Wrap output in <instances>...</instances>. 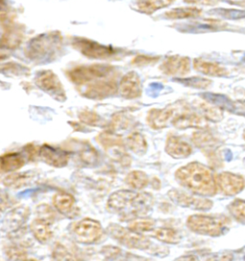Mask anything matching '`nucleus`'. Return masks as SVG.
Returning <instances> with one entry per match:
<instances>
[{
  "mask_svg": "<svg viewBox=\"0 0 245 261\" xmlns=\"http://www.w3.org/2000/svg\"><path fill=\"white\" fill-rule=\"evenodd\" d=\"M175 176L178 184L199 196H214L218 190L213 171L198 162L179 168Z\"/></svg>",
  "mask_w": 245,
  "mask_h": 261,
  "instance_id": "f257e3e1",
  "label": "nucleus"
},
{
  "mask_svg": "<svg viewBox=\"0 0 245 261\" xmlns=\"http://www.w3.org/2000/svg\"><path fill=\"white\" fill-rule=\"evenodd\" d=\"M153 202L154 199L150 193L122 190L113 192L109 196L107 207L109 211L131 220L146 215L153 207Z\"/></svg>",
  "mask_w": 245,
  "mask_h": 261,
  "instance_id": "f03ea898",
  "label": "nucleus"
},
{
  "mask_svg": "<svg viewBox=\"0 0 245 261\" xmlns=\"http://www.w3.org/2000/svg\"><path fill=\"white\" fill-rule=\"evenodd\" d=\"M231 224V221L225 216H210V215H191L187 219V227L193 232L208 236L220 237Z\"/></svg>",
  "mask_w": 245,
  "mask_h": 261,
  "instance_id": "7ed1b4c3",
  "label": "nucleus"
},
{
  "mask_svg": "<svg viewBox=\"0 0 245 261\" xmlns=\"http://www.w3.org/2000/svg\"><path fill=\"white\" fill-rule=\"evenodd\" d=\"M116 70L113 66L105 64H93L76 66L66 72L69 80L78 86H84L103 79L115 77Z\"/></svg>",
  "mask_w": 245,
  "mask_h": 261,
  "instance_id": "20e7f679",
  "label": "nucleus"
},
{
  "mask_svg": "<svg viewBox=\"0 0 245 261\" xmlns=\"http://www.w3.org/2000/svg\"><path fill=\"white\" fill-rule=\"evenodd\" d=\"M61 40L55 34L40 36L29 43L26 54L33 61H45L61 50Z\"/></svg>",
  "mask_w": 245,
  "mask_h": 261,
  "instance_id": "39448f33",
  "label": "nucleus"
},
{
  "mask_svg": "<svg viewBox=\"0 0 245 261\" xmlns=\"http://www.w3.org/2000/svg\"><path fill=\"white\" fill-rule=\"evenodd\" d=\"M107 231L111 238H114L115 240L129 249L145 251L153 246L152 241L142 233H138L129 228H124L117 224L109 225Z\"/></svg>",
  "mask_w": 245,
  "mask_h": 261,
  "instance_id": "423d86ee",
  "label": "nucleus"
},
{
  "mask_svg": "<svg viewBox=\"0 0 245 261\" xmlns=\"http://www.w3.org/2000/svg\"><path fill=\"white\" fill-rule=\"evenodd\" d=\"M71 44L85 57L97 60L110 59L116 55L120 54L121 52L113 47L106 46L84 38H74L71 41Z\"/></svg>",
  "mask_w": 245,
  "mask_h": 261,
  "instance_id": "0eeeda50",
  "label": "nucleus"
},
{
  "mask_svg": "<svg viewBox=\"0 0 245 261\" xmlns=\"http://www.w3.org/2000/svg\"><path fill=\"white\" fill-rule=\"evenodd\" d=\"M191 142L206 155L210 163L217 167L222 166L220 154L218 152L220 143L211 132L205 129L197 131L191 136Z\"/></svg>",
  "mask_w": 245,
  "mask_h": 261,
  "instance_id": "6e6552de",
  "label": "nucleus"
},
{
  "mask_svg": "<svg viewBox=\"0 0 245 261\" xmlns=\"http://www.w3.org/2000/svg\"><path fill=\"white\" fill-rule=\"evenodd\" d=\"M103 232L104 230L101 223L88 217L76 223L72 230L75 240L82 244H92L97 242L103 236Z\"/></svg>",
  "mask_w": 245,
  "mask_h": 261,
  "instance_id": "1a4fd4ad",
  "label": "nucleus"
},
{
  "mask_svg": "<svg viewBox=\"0 0 245 261\" xmlns=\"http://www.w3.org/2000/svg\"><path fill=\"white\" fill-rule=\"evenodd\" d=\"M169 199L176 205L188 207L193 211H209L213 207V202L203 196H195L181 190H172L168 193Z\"/></svg>",
  "mask_w": 245,
  "mask_h": 261,
  "instance_id": "9d476101",
  "label": "nucleus"
},
{
  "mask_svg": "<svg viewBox=\"0 0 245 261\" xmlns=\"http://www.w3.org/2000/svg\"><path fill=\"white\" fill-rule=\"evenodd\" d=\"M84 87V86H83ZM83 95L84 97L92 100H103L113 96L117 92V84L115 77H107L84 85L83 88Z\"/></svg>",
  "mask_w": 245,
  "mask_h": 261,
  "instance_id": "9b49d317",
  "label": "nucleus"
},
{
  "mask_svg": "<svg viewBox=\"0 0 245 261\" xmlns=\"http://www.w3.org/2000/svg\"><path fill=\"white\" fill-rule=\"evenodd\" d=\"M217 189L227 196H234L243 191L245 188L244 177L228 171L220 172L215 175Z\"/></svg>",
  "mask_w": 245,
  "mask_h": 261,
  "instance_id": "f8f14e48",
  "label": "nucleus"
},
{
  "mask_svg": "<svg viewBox=\"0 0 245 261\" xmlns=\"http://www.w3.org/2000/svg\"><path fill=\"white\" fill-rule=\"evenodd\" d=\"M36 83L40 89L51 95L54 99L64 100L66 95L59 77L52 71H43L38 74Z\"/></svg>",
  "mask_w": 245,
  "mask_h": 261,
  "instance_id": "ddd939ff",
  "label": "nucleus"
},
{
  "mask_svg": "<svg viewBox=\"0 0 245 261\" xmlns=\"http://www.w3.org/2000/svg\"><path fill=\"white\" fill-rule=\"evenodd\" d=\"M38 158L51 167L63 168L67 166L70 156L69 152L61 148L43 145L38 148Z\"/></svg>",
  "mask_w": 245,
  "mask_h": 261,
  "instance_id": "4468645a",
  "label": "nucleus"
},
{
  "mask_svg": "<svg viewBox=\"0 0 245 261\" xmlns=\"http://www.w3.org/2000/svg\"><path fill=\"white\" fill-rule=\"evenodd\" d=\"M160 70L167 76L183 77L191 70V61L186 57L173 56L164 61Z\"/></svg>",
  "mask_w": 245,
  "mask_h": 261,
  "instance_id": "2eb2a0df",
  "label": "nucleus"
},
{
  "mask_svg": "<svg viewBox=\"0 0 245 261\" xmlns=\"http://www.w3.org/2000/svg\"><path fill=\"white\" fill-rule=\"evenodd\" d=\"M30 210L26 206H19L10 211L3 220V230L11 232L21 229L23 225L28 220Z\"/></svg>",
  "mask_w": 245,
  "mask_h": 261,
  "instance_id": "dca6fc26",
  "label": "nucleus"
},
{
  "mask_svg": "<svg viewBox=\"0 0 245 261\" xmlns=\"http://www.w3.org/2000/svg\"><path fill=\"white\" fill-rule=\"evenodd\" d=\"M119 90L126 99H137L142 94V84L137 74L134 72L128 73L122 77L119 85Z\"/></svg>",
  "mask_w": 245,
  "mask_h": 261,
  "instance_id": "f3484780",
  "label": "nucleus"
},
{
  "mask_svg": "<svg viewBox=\"0 0 245 261\" xmlns=\"http://www.w3.org/2000/svg\"><path fill=\"white\" fill-rule=\"evenodd\" d=\"M165 150L167 154L175 159L187 158L192 153V147L191 145L180 137L175 135L168 136L166 142Z\"/></svg>",
  "mask_w": 245,
  "mask_h": 261,
  "instance_id": "a211bd4d",
  "label": "nucleus"
},
{
  "mask_svg": "<svg viewBox=\"0 0 245 261\" xmlns=\"http://www.w3.org/2000/svg\"><path fill=\"white\" fill-rule=\"evenodd\" d=\"M173 125L178 129L187 128H199L205 129L207 127V120L203 116L193 112H185L176 116L172 121Z\"/></svg>",
  "mask_w": 245,
  "mask_h": 261,
  "instance_id": "6ab92c4d",
  "label": "nucleus"
},
{
  "mask_svg": "<svg viewBox=\"0 0 245 261\" xmlns=\"http://www.w3.org/2000/svg\"><path fill=\"white\" fill-rule=\"evenodd\" d=\"M54 207L62 215L73 218L77 215L76 200L67 192H58L53 196Z\"/></svg>",
  "mask_w": 245,
  "mask_h": 261,
  "instance_id": "aec40b11",
  "label": "nucleus"
},
{
  "mask_svg": "<svg viewBox=\"0 0 245 261\" xmlns=\"http://www.w3.org/2000/svg\"><path fill=\"white\" fill-rule=\"evenodd\" d=\"M176 108L168 107L163 109H153L149 112L146 121L149 125L153 129H161L168 125V122L175 115Z\"/></svg>",
  "mask_w": 245,
  "mask_h": 261,
  "instance_id": "412c9836",
  "label": "nucleus"
},
{
  "mask_svg": "<svg viewBox=\"0 0 245 261\" xmlns=\"http://www.w3.org/2000/svg\"><path fill=\"white\" fill-rule=\"evenodd\" d=\"M52 261H84V254L75 247L58 242L52 251Z\"/></svg>",
  "mask_w": 245,
  "mask_h": 261,
  "instance_id": "4be33fe9",
  "label": "nucleus"
},
{
  "mask_svg": "<svg viewBox=\"0 0 245 261\" xmlns=\"http://www.w3.org/2000/svg\"><path fill=\"white\" fill-rule=\"evenodd\" d=\"M193 68L199 73L210 77H225L229 75L228 70L224 66L214 62L205 61L203 59H195L193 62Z\"/></svg>",
  "mask_w": 245,
  "mask_h": 261,
  "instance_id": "5701e85b",
  "label": "nucleus"
},
{
  "mask_svg": "<svg viewBox=\"0 0 245 261\" xmlns=\"http://www.w3.org/2000/svg\"><path fill=\"white\" fill-rule=\"evenodd\" d=\"M30 230L34 238L42 244H45L53 238V230L51 229L50 222L39 217L31 223Z\"/></svg>",
  "mask_w": 245,
  "mask_h": 261,
  "instance_id": "b1692460",
  "label": "nucleus"
},
{
  "mask_svg": "<svg viewBox=\"0 0 245 261\" xmlns=\"http://www.w3.org/2000/svg\"><path fill=\"white\" fill-rule=\"evenodd\" d=\"M36 179L35 172H12L2 180V184L9 189H20L31 184Z\"/></svg>",
  "mask_w": 245,
  "mask_h": 261,
  "instance_id": "393cba45",
  "label": "nucleus"
},
{
  "mask_svg": "<svg viewBox=\"0 0 245 261\" xmlns=\"http://www.w3.org/2000/svg\"><path fill=\"white\" fill-rule=\"evenodd\" d=\"M25 165L24 155L18 152H10L1 156V171L3 173H12L21 169Z\"/></svg>",
  "mask_w": 245,
  "mask_h": 261,
  "instance_id": "a878e982",
  "label": "nucleus"
},
{
  "mask_svg": "<svg viewBox=\"0 0 245 261\" xmlns=\"http://www.w3.org/2000/svg\"><path fill=\"white\" fill-rule=\"evenodd\" d=\"M97 141L102 147L107 150V152L113 150L117 147L121 146H126V144L124 143V140L120 135L115 134L112 131H105L100 133L97 136Z\"/></svg>",
  "mask_w": 245,
  "mask_h": 261,
  "instance_id": "bb28decb",
  "label": "nucleus"
},
{
  "mask_svg": "<svg viewBox=\"0 0 245 261\" xmlns=\"http://www.w3.org/2000/svg\"><path fill=\"white\" fill-rule=\"evenodd\" d=\"M126 146L136 155L143 156L146 152L148 144L145 137L139 132H132L126 140Z\"/></svg>",
  "mask_w": 245,
  "mask_h": 261,
  "instance_id": "cd10ccee",
  "label": "nucleus"
},
{
  "mask_svg": "<svg viewBox=\"0 0 245 261\" xmlns=\"http://www.w3.org/2000/svg\"><path fill=\"white\" fill-rule=\"evenodd\" d=\"M175 1L176 0H137L136 6L139 12L151 15L160 9L168 7Z\"/></svg>",
  "mask_w": 245,
  "mask_h": 261,
  "instance_id": "c85d7f7f",
  "label": "nucleus"
},
{
  "mask_svg": "<svg viewBox=\"0 0 245 261\" xmlns=\"http://www.w3.org/2000/svg\"><path fill=\"white\" fill-rule=\"evenodd\" d=\"M125 182L128 186H130L131 189L141 191L149 185L150 179L144 171L132 170L126 176Z\"/></svg>",
  "mask_w": 245,
  "mask_h": 261,
  "instance_id": "c756f323",
  "label": "nucleus"
},
{
  "mask_svg": "<svg viewBox=\"0 0 245 261\" xmlns=\"http://www.w3.org/2000/svg\"><path fill=\"white\" fill-rule=\"evenodd\" d=\"M152 237L156 238L163 243L166 244H177L180 242L181 237L177 230L172 228H158L154 230L152 233Z\"/></svg>",
  "mask_w": 245,
  "mask_h": 261,
  "instance_id": "7c9ffc66",
  "label": "nucleus"
},
{
  "mask_svg": "<svg viewBox=\"0 0 245 261\" xmlns=\"http://www.w3.org/2000/svg\"><path fill=\"white\" fill-rule=\"evenodd\" d=\"M201 15V10L197 7H185V8L173 9L165 14V16L169 19H183L198 17Z\"/></svg>",
  "mask_w": 245,
  "mask_h": 261,
  "instance_id": "2f4dec72",
  "label": "nucleus"
},
{
  "mask_svg": "<svg viewBox=\"0 0 245 261\" xmlns=\"http://www.w3.org/2000/svg\"><path fill=\"white\" fill-rule=\"evenodd\" d=\"M199 110L201 111L202 116L206 119L207 121L211 122H220L223 119V112L220 108L214 107L213 105L207 102H200L199 103Z\"/></svg>",
  "mask_w": 245,
  "mask_h": 261,
  "instance_id": "473e14b6",
  "label": "nucleus"
},
{
  "mask_svg": "<svg viewBox=\"0 0 245 261\" xmlns=\"http://www.w3.org/2000/svg\"><path fill=\"white\" fill-rule=\"evenodd\" d=\"M154 225H155V221L152 218L137 217L130 220L128 228L138 233H144L145 231L153 230Z\"/></svg>",
  "mask_w": 245,
  "mask_h": 261,
  "instance_id": "72a5a7b5",
  "label": "nucleus"
},
{
  "mask_svg": "<svg viewBox=\"0 0 245 261\" xmlns=\"http://www.w3.org/2000/svg\"><path fill=\"white\" fill-rule=\"evenodd\" d=\"M4 253L10 261H25L27 259V252L24 247L19 244L9 246L4 250Z\"/></svg>",
  "mask_w": 245,
  "mask_h": 261,
  "instance_id": "f704fd0d",
  "label": "nucleus"
},
{
  "mask_svg": "<svg viewBox=\"0 0 245 261\" xmlns=\"http://www.w3.org/2000/svg\"><path fill=\"white\" fill-rule=\"evenodd\" d=\"M131 126V119L130 116L126 115L124 113H118L113 116L110 128L112 131L126 130Z\"/></svg>",
  "mask_w": 245,
  "mask_h": 261,
  "instance_id": "c9c22d12",
  "label": "nucleus"
},
{
  "mask_svg": "<svg viewBox=\"0 0 245 261\" xmlns=\"http://www.w3.org/2000/svg\"><path fill=\"white\" fill-rule=\"evenodd\" d=\"M231 215L240 222L245 221V200L236 199L228 206Z\"/></svg>",
  "mask_w": 245,
  "mask_h": 261,
  "instance_id": "e433bc0d",
  "label": "nucleus"
},
{
  "mask_svg": "<svg viewBox=\"0 0 245 261\" xmlns=\"http://www.w3.org/2000/svg\"><path fill=\"white\" fill-rule=\"evenodd\" d=\"M99 155L97 153V151L93 148V147H88L82 149L81 153H80V158L82 159V161L86 165L92 166L93 164H96L98 162V157Z\"/></svg>",
  "mask_w": 245,
  "mask_h": 261,
  "instance_id": "4c0bfd02",
  "label": "nucleus"
},
{
  "mask_svg": "<svg viewBox=\"0 0 245 261\" xmlns=\"http://www.w3.org/2000/svg\"><path fill=\"white\" fill-rule=\"evenodd\" d=\"M80 120L83 123L89 124V125H101L103 121L102 118L99 115H97L95 112H91V111H84L80 114Z\"/></svg>",
  "mask_w": 245,
  "mask_h": 261,
  "instance_id": "58836bf2",
  "label": "nucleus"
},
{
  "mask_svg": "<svg viewBox=\"0 0 245 261\" xmlns=\"http://www.w3.org/2000/svg\"><path fill=\"white\" fill-rule=\"evenodd\" d=\"M182 82H185L186 85H190L192 87L197 88H207L211 85V81L206 80V79H200V77H192L190 80H184Z\"/></svg>",
  "mask_w": 245,
  "mask_h": 261,
  "instance_id": "ea45409f",
  "label": "nucleus"
},
{
  "mask_svg": "<svg viewBox=\"0 0 245 261\" xmlns=\"http://www.w3.org/2000/svg\"><path fill=\"white\" fill-rule=\"evenodd\" d=\"M234 259V254L231 252H222L211 255L206 261H232Z\"/></svg>",
  "mask_w": 245,
  "mask_h": 261,
  "instance_id": "a19ab883",
  "label": "nucleus"
},
{
  "mask_svg": "<svg viewBox=\"0 0 245 261\" xmlns=\"http://www.w3.org/2000/svg\"><path fill=\"white\" fill-rule=\"evenodd\" d=\"M157 61H158V58L140 56V57H137L136 59H134L132 63L139 65V66H145V65H149L151 63H154V62H156Z\"/></svg>",
  "mask_w": 245,
  "mask_h": 261,
  "instance_id": "79ce46f5",
  "label": "nucleus"
},
{
  "mask_svg": "<svg viewBox=\"0 0 245 261\" xmlns=\"http://www.w3.org/2000/svg\"><path fill=\"white\" fill-rule=\"evenodd\" d=\"M186 3L193 5H205V6H214L218 3V0H183Z\"/></svg>",
  "mask_w": 245,
  "mask_h": 261,
  "instance_id": "37998d69",
  "label": "nucleus"
},
{
  "mask_svg": "<svg viewBox=\"0 0 245 261\" xmlns=\"http://www.w3.org/2000/svg\"><path fill=\"white\" fill-rule=\"evenodd\" d=\"M102 253H104L105 255H107V256H115L118 253H121V250L118 249L117 247L108 246V247H104V249L102 250Z\"/></svg>",
  "mask_w": 245,
  "mask_h": 261,
  "instance_id": "c03bdc74",
  "label": "nucleus"
},
{
  "mask_svg": "<svg viewBox=\"0 0 245 261\" xmlns=\"http://www.w3.org/2000/svg\"><path fill=\"white\" fill-rule=\"evenodd\" d=\"M175 261H199V259L194 255H183L176 258Z\"/></svg>",
  "mask_w": 245,
  "mask_h": 261,
  "instance_id": "a18cd8bd",
  "label": "nucleus"
},
{
  "mask_svg": "<svg viewBox=\"0 0 245 261\" xmlns=\"http://www.w3.org/2000/svg\"><path fill=\"white\" fill-rule=\"evenodd\" d=\"M25 261H38V260H36V259H33V258H27V259H26V260Z\"/></svg>",
  "mask_w": 245,
  "mask_h": 261,
  "instance_id": "49530a36",
  "label": "nucleus"
},
{
  "mask_svg": "<svg viewBox=\"0 0 245 261\" xmlns=\"http://www.w3.org/2000/svg\"><path fill=\"white\" fill-rule=\"evenodd\" d=\"M243 138H244L245 140V129L244 131H243Z\"/></svg>",
  "mask_w": 245,
  "mask_h": 261,
  "instance_id": "de8ad7c7",
  "label": "nucleus"
},
{
  "mask_svg": "<svg viewBox=\"0 0 245 261\" xmlns=\"http://www.w3.org/2000/svg\"><path fill=\"white\" fill-rule=\"evenodd\" d=\"M244 259H245V256H244Z\"/></svg>",
  "mask_w": 245,
  "mask_h": 261,
  "instance_id": "09e8293b",
  "label": "nucleus"
},
{
  "mask_svg": "<svg viewBox=\"0 0 245 261\" xmlns=\"http://www.w3.org/2000/svg\"><path fill=\"white\" fill-rule=\"evenodd\" d=\"M244 162H245V159H244Z\"/></svg>",
  "mask_w": 245,
  "mask_h": 261,
  "instance_id": "8fccbe9b",
  "label": "nucleus"
}]
</instances>
